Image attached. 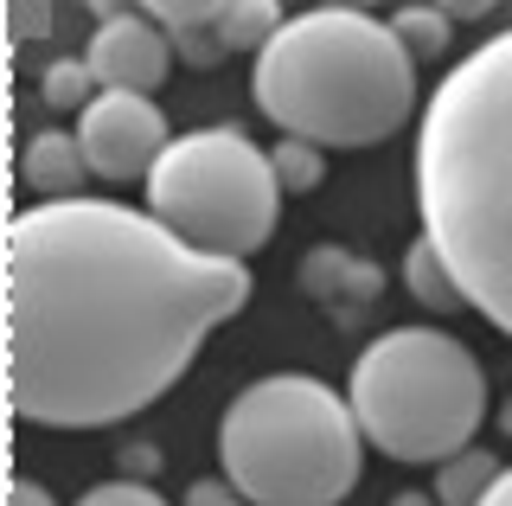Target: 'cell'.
<instances>
[{
	"label": "cell",
	"mask_w": 512,
	"mask_h": 506,
	"mask_svg": "<svg viewBox=\"0 0 512 506\" xmlns=\"http://www.w3.org/2000/svg\"><path fill=\"white\" fill-rule=\"evenodd\" d=\"M77 506H167L148 481H96Z\"/></svg>",
	"instance_id": "ac0fdd59"
},
{
	"label": "cell",
	"mask_w": 512,
	"mask_h": 506,
	"mask_svg": "<svg viewBox=\"0 0 512 506\" xmlns=\"http://www.w3.org/2000/svg\"><path fill=\"white\" fill-rule=\"evenodd\" d=\"M282 26L288 20L269 7V0H224V13H218L224 52H263V45H276Z\"/></svg>",
	"instance_id": "5bb4252c"
},
{
	"label": "cell",
	"mask_w": 512,
	"mask_h": 506,
	"mask_svg": "<svg viewBox=\"0 0 512 506\" xmlns=\"http://www.w3.org/2000/svg\"><path fill=\"white\" fill-rule=\"evenodd\" d=\"M218 13L224 0H160L148 20L173 39V58L192 71H212L224 58V33H218Z\"/></svg>",
	"instance_id": "30bf717a"
},
{
	"label": "cell",
	"mask_w": 512,
	"mask_h": 506,
	"mask_svg": "<svg viewBox=\"0 0 512 506\" xmlns=\"http://www.w3.org/2000/svg\"><path fill=\"white\" fill-rule=\"evenodd\" d=\"M282 180L244 129H192L148 173V212L199 257L244 263L282 225Z\"/></svg>",
	"instance_id": "8992f818"
},
{
	"label": "cell",
	"mask_w": 512,
	"mask_h": 506,
	"mask_svg": "<svg viewBox=\"0 0 512 506\" xmlns=\"http://www.w3.org/2000/svg\"><path fill=\"white\" fill-rule=\"evenodd\" d=\"M391 33H397V45H404L410 58H442L448 45H455V33H448V13H436V7H404L391 20Z\"/></svg>",
	"instance_id": "9a60e30c"
},
{
	"label": "cell",
	"mask_w": 512,
	"mask_h": 506,
	"mask_svg": "<svg viewBox=\"0 0 512 506\" xmlns=\"http://www.w3.org/2000/svg\"><path fill=\"white\" fill-rule=\"evenodd\" d=\"M269 167H276L282 193H314V186H320V173H327L320 148H314V141H295V135H282L276 148H269Z\"/></svg>",
	"instance_id": "e0dca14e"
},
{
	"label": "cell",
	"mask_w": 512,
	"mask_h": 506,
	"mask_svg": "<svg viewBox=\"0 0 512 506\" xmlns=\"http://www.w3.org/2000/svg\"><path fill=\"white\" fill-rule=\"evenodd\" d=\"M77 148L96 180L128 186V180H148L154 161L173 148L167 122H160L154 97H128V90H103L84 116H77Z\"/></svg>",
	"instance_id": "52a82bcc"
},
{
	"label": "cell",
	"mask_w": 512,
	"mask_h": 506,
	"mask_svg": "<svg viewBox=\"0 0 512 506\" xmlns=\"http://www.w3.org/2000/svg\"><path fill=\"white\" fill-rule=\"evenodd\" d=\"M346 404L378 455L448 462L474 449V430L487 417V372L442 327H391L352 359Z\"/></svg>",
	"instance_id": "5b68a950"
},
{
	"label": "cell",
	"mask_w": 512,
	"mask_h": 506,
	"mask_svg": "<svg viewBox=\"0 0 512 506\" xmlns=\"http://www.w3.org/2000/svg\"><path fill=\"white\" fill-rule=\"evenodd\" d=\"M84 65H90V77L103 90L148 97V90H160V77H167V65H173V39L160 33L148 13L96 7V39H90Z\"/></svg>",
	"instance_id": "ba28073f"
},
{
	"label": "cell",
	"mask_w": 512,
	"mask_h": 506,
	"mask_svg": "<svg viewBox=\"0 0 512 506\" xmlns=\"http://www.w3.org/2000/svg\"><path fill=\"white\" fill-rule=\"evenodd\" d=\"M244 302V263L186 250L154 212L116 199L26 205L7 231L13 410L39 430L135 417Z\"/></svg>",
	"instance_id": "6da1fadb"
},
{
	"label": "cell",
	"mask_w": 512,
	"mask_h": 506,
	"mask_svg": "<svg viewBox=\"0 0 512 506\" xmlns=\"http://www.w3.org/2000/svg\"><path fill=\"white\" fill-rule=\"evenodd\" d=\"M500 455H487V449H461V455H448L442 474H436V506H480L500 487Z\"/></svg>",
	"instance_id": "7c38bea8"
},
{
	"label": "cell",
	"mask_w": 512,
	"mask_h": 506,
	"mask_svg": "<svg viewBox=\"0 0 512 506\" xmlns=\"http://www.w3.org/2000/svg\"><path fill=\"white\" fill-rule=\"evenodd\" d=\"M39 90H45V103H52V109H90L96 97H103V84L90 77L84 58H58V65H45Z\"/></svg>",
	"instance_id": "2e32d148"
},
{
	"label": "cell",
	"mask_w": 512,
	"mask_h": 506,
	"mask_svg": "<svg viewBox=\"0 0 512 506\" xmlns=\"http://www.w3.org/2000/svg\"><path fill=\"white\" fill-rule=\"evenodd\" d=\"M250 97L282 135L314 148H378L416 109V58L391 20L359 7L295 13L250 65Z\"/></svg>",
	"instance_id": "3957f363"
},
{
	"label": "cell",
	"mask_w": 512,
	"mask_h": 506,
	"mask_svg": "<svg viewBox=\"0 0 512 506\" xmlns=\"http://www.w3.org/2000/svg\"><path fill=\"white\" fill-rule=\"evenodd\" d=\"M301 289H308L314 302H327L333 321H352L359 308L378 302L384 276H378V263H359V257H352V250H340V244H320L314 257L301 263Z\"/></svg>",
	"instance_id": "9c48e42d"
},
{
	"label": "cell",
	"mask_w": 512,
	"mask_h": 506,
	"mask_svg": "<svg viewBox=\"0 0 512 506\" xmlns=\"http://www.w3.org/2000/svg\"><path fill=\"white\" fill-rule=\"evenodd\" d=\"M480 506H512V468L500 474V487H493V494H487V500H480Z\"/></svg>",
	"instance_id": "603a6c76"
},
{
	"label": "cell",
	"mask_w": 512,
	"mask_h": 506,
	"mask_svg": "<svg viewBox=\"0 0 512 506\" xmlns=\"http://www.w3.org/2000/svg\"><path fill=\"white\" fill-rule=\"evenodd\" d=\"M404 282H410V295H416V302H429L436 314H448V308H468V302H461V282L448 276L442 250L429 244V237H416V244L404 250Z\"/></svg>",
	"instance_id": "4fadbf2b"
},
{
	"label": "cell",
	"mask_w": 512,
	"mask_h": 506,
	"mask_svg": "<svg viewBox=\"0 0 512 506\" xmlns=\"http://www.w3.org/2000/svg\"><path fill=\"white\" fill-rule=\"evenodd\" d=\"M218 462L244 506H340L359 487L365 430L340 391L308 372H276L224 410Z\"/></svg>",
	"instance_id": "277c9868"
},
{
	"label": "cell",
	"mask_w": 512,
	"mask_h": 506,
	"mask_svg": "<svg viewBox=\"0 0 512 506\" xmlns=\"http://www.w3.org/2000/svg\"><path fill=\"white\" fill-rule=\"evenodd\" d=\"M122 481H148V474L160 468V449H154V442H135V449H122Z\"/></svg>",
	"instance_id": "ffe728a7"
},
{
	"label": "cell",
	"mask_w": 512,
	"mask_h": 506,
	"mask_svg": "<svg viewBox=\"0 0 512 506\" xmlns=\"http://www.w3.org/2000/svg\"><path fill=\"white\" fill-rule=\"evenodd\" d=\"M391 506H436V494H397Z\"/></svg>",
	"instance_id": "cb8c5ba5"
},
{
	"label": "cell",
	"mask_w": 512,
	"mask_h": 506,
	"mask_svg": "<svg viewBox=\"0 0 512 506\" xmlns=\"http://www.w3.org/2000/svg\"><path fill=\"white\" fill-rule=\"evenodd\" d=\"M84 148H77V135H32L26 141V154H20V180H26V193H39L45 205H58V199H77V186H84Z\"/></svg>",
	"instance_id": "8fae6325"
},
{
	"label": "cell",
	"mask_w": 512,
	"mask_h": 506,
	"mask_svg": "<svg viewBox=\"0 0 512 506\" xmlns=\"http://www.w3.org/2000/svg\"><path fill=\"white\" fill-rule=\"evenodd\" d=\"M13 506H58L39 481H13Z\"/></svg>",
	"instance_id": "7402d4cb"
},
{
	"label": "cell",
	"mask_w": 512,
	"mask_h": 506,
	"mask_svg": "<svg viewBox=\"0 0 512 506\" xmlns=\"http://www.w3.org/2000/svg\"><path fill=\"white\" fill-rule=\"evenodd\" d=\"M45 26H52V13H45V7H13L7 13V33H45Z\"/></svg>",
	"instance_id": "44dd1931"
},
{
	"label": "cell",
	"mask_w": 512,
	"mask_h": 506,
	"mask_svg": "<svg viewBox=\"0 0 512 506\" xmlns=\"http://www.w3.org/2000/svg\"><path fill=\"white\" fill-rule=\"evenodd\" d=\"M416 212L461 302L512 340V26L474 45L429 97Z\"/></svg>",
	"instance_id": "7a4b0ae2"
},
{
	"label": "cell",
	"mask_w": 512,
	"mask_h": 506,
	"mask_svg": "<svg viewBox=\"0 0 512 506\" xmlns=\"http://www.w3.org/2000/svg\"><path fill=\"white\" fill-rule=\"evenodd\" d=\"M186 506H244L231 494V481H192L186 487Z\"/></svg>",
	"instance_id": "d6986e66"
},
{
	"label": "cell",
	"mask_w": 512,
	"mask_h": 506,
	"mask_svg": "<svg viewBox=\"0 0 512 506\" xmlns=\"http://www.w3.org/2000/svg\"><path fill=\"white\" fill-rule=\"evenodd\" d=\"M500 430H506V436H512V398H506V404H500Z\"/></svg>",
	"instance_id": "d4e9b609"
}]
</instances>
